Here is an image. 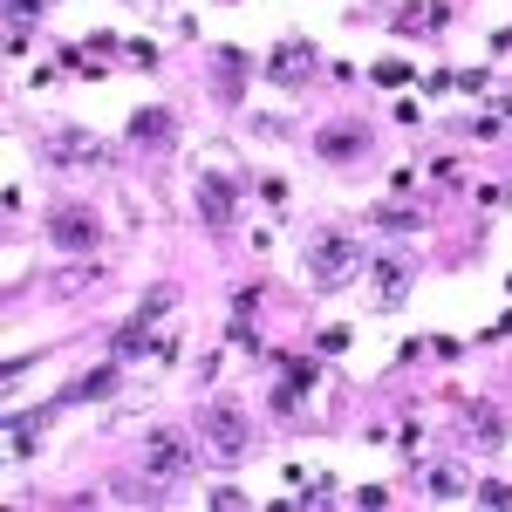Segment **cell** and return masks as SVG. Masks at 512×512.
I'll use <instances>...</instances> for the list:
<instances>
[{
  "label": "cell",
  "mask_w": 512,
  "mask_h": 512,
  "mask_svg": "<svg viewBox=\"0 0 512 512\" xmlns=\"http://www.w3.org/2000/svg\"><path fill=\"white\" fill-rule=\"evenodd\" d=\"M308 274H315L321 294H328V287H342V280H355V274H362V239L315 233V239H308Z\"/></svg>",
  "instance_id": "1"
},
{
  "label": "cell",
  "mask_w": 512,
  "mask_h": 512,
  "mask_svg": "<svg viewBox=\"0 0 512 512\" xmlns=\"http://www.w3.org/2000/svg\"><path fill=\"white\" fill-rule=\"evenodd\" d=\"M137 472L151 478V485H185V472H192L185 431H151L144 444H137Z\"/></svg>",
  "instance_id": "2"
},
{
  "label": "cell",
  "mask_w": 512,
  "mask_h": 512,
  "mask_svg": "<svg viewBox=\"0 0 512 512\" xmlns=\"http://www.w3.org/2000/svg\"><path fill=\"white\" fill-rule=\"evenodd\" d=\"M198 431L212 437V451H219V458H246V451H253V417H246L239 403H226V396H219V403H205Z\"/></svg>",
  "instance_id": "3"
},
{
  "label": "cell",
  "mask_w": 512,
  "mask_h": 512,
  "mask_svg": "<svg viewBox=\"0 0 512 512\" xmlns=\"http://www.w3.org/2000/svg\"><path fill=\"white\" fill-rule=\"evenodd\" d=\"M376 151V137H369V123H355V117H335L328 130L315 137V158L321 164H335V171H349V164H362Z\"/></svg>",
  "instance_id": "4"
},
{
  "label": "cell",
  "mask_w": 512,
  "mask_h": 512,
  "mask_svg": "<svg viewBox=\"0 0 512 512\" xmlns=\"http://www.w3.org/2000/svg\"><path fill=\"white\" fill-rule=\"evenodd\" d=\"M48 164H82V171H103L110 164V144L103 137H89V130H48Z\"/></svg>",
  "instance_id": "5"
},
{
  "label": "cell",
  "mask_w": 512,
  "mask_h": 512,
  "mask_svg": "<svg viewBox=\"0 0 512 512\" xmlns=\"http://www.w3.org/2000/svg\"><path fill=\"white\" fill-rule=\"evenodd\" d=\"M48 239H55L62 253H89V246H96V212H89V205H55V212H48Z\"/></svg>",
  "instance_id": "6"
},
{
  "label": "cell",
  "mask_w": 512,
  "mask_h": 512,
  "mask_svg": "<svg viewBox=\"0 0 512 512\" xmlns=\"http://www.w3.org/2000/svg\"><path fill=\"white\" fill-rule=\"evenodd\" d=\"M267 76H274L280 89H301V82L315 76V48H308L301 35H294V41H280L274 55H267Z\"/></svg>",
  "instance_id": "7"
},
{
  "label": "cell",
  "mask_w": 512,
  "mask_h": 512,
  "mask_svg": "<svg viewBox=\"0 0 512 512\" xmlns=\"http://www.w3.org/2000/svg\"><path fill=\"white\" fill-rule=\"evenodd\" d=\"M117 383H123V355H117V362H103V369H89L82 383H69V390L55 396V410H76V403H103V396H117Z\"/></svg>",
  "instance_id": "8"
},
{
  "label": "cell",
  "mask_w": 512,
  "mask_h": 512,
  "mask_svg": "<svg viewBox=\"0 0 512 512\" xmlns=\"http://www.w3.org/2000/svg\"><path fill=\"white\" fill-rule=\"evenodd\" d=\"M198 212H205V226H233V185L219 178V171H198Z\"/></svg>",
  "instance_id": "9"
},
{
  "label": "cell",
  "mask_w": 512,
  "mask_h": 512,
  "mask_svg": "<svg viewBox=\"0 0 512 512\" xmlns=\"http://www.w3.org/2000/svg\"><path fill=\"white\" fill-rule=\"evenodd\" d=\"M410 294V260H383L376 267V308H396Z\"/></svg>",
  "instance_id": "10"
},
{
  "label": "cell",
  "mask_w": 512,
  "mask_h": 512,
  "mask_svg": "<svg viewBox=\"0 0 512 512\" xmlns=\"http://www.w3.org/2000/svg\"><path fill=\"white\" fill-rule=\"evenodd\" d=\"M465 424H472V444H506V417L492 403H465Z\"/></svg>",
  "instance_id": "11"
},
{
  "label": "cell",
  "mask_w": 512,
  "mask_h": 512,
  "mask_svg": "<svg viewBox=\"0 0 512 512\" xmlns=\"http://www.w3.org/2000/svg\"><path fill=\"white\" fill-rule=\"evenodd\" d=\"M164 137H171V110H164V103H151V110L130 117V144H164Z\"/></svg>",
  "instance_id": "12"
},
{
  "label": "cell",
  "mask_w": 512,
  "mask_h": 512,
  "mask_svg": "<svg viewBox=\"0 0 512 512\" xmlns=\"http://www.w3.org/2000/svg\"><path fill=\"white\" fill-rule=\"evenodd\" d=\"M212 55H219V62H212V89L233 103V89L246 82V62H239V48H212Z\"/></svg>",
  "instance_id": "13"
},
{
  "label": "cell",
  "mask_w": 512,
  "mask_h": 512,
  "mask_svg": "<svg viewBox=\"0 0 512 512\" xmlns=\"http://www.w3.org/2000/svg\"><path fill=\"white\" fill-rule=\"evenodd\" d=\"M308 383H315V362H287V383L274 390V403H280V410H294V403L308 396Z\"/></svg>",
  "instance_id": "14"
},
{
  "label": "cell",
  "mask_w": 512,
  "mask_h": 512,
  "mask_svg": "<svg viewBox=\"0 0 512 512\" xmlns=\"http://www.w3.org/2000/svg\"><path fill=\"white\" fill-rule=\"evenodd\" d=\"M41 417H48V410H28V417H7V444H14L21 458L35 451V431H41Z\"/></svg>",
  "instance_id": "15"
},
{
  "label": "cell",
  "mask_w": 512,
  "mask_h": 512,
  "mask_svg": "<svg viewBox=\"0 0 512 512\" xmlns=\"http://www.w3.org/2000/svg\"><path fill=\"white\" fill-rule=\"evenodd\" d=\"M171 308H178V287L164 280V287H151V294H144V308H137V321L151 328V321H164V315H171Z\"/></svg>",
  "instance_id": "16"
},
{
  "label": "cell",
  "mask_w": 512,
  "mask_h": 512,
  "mask_svg": "<svg viewBox=\"0 0 512 512\" xmlns=\"http://www.w3.org/2000/svg\"><path fill=\"white\" fill-rule=\"evenodd\" d=\"M376 226H383V233H417V226H424V212H410V205H383V212H376Z\"/></svg>",
  "instance_id": "17"
},
{
  "label": "cell",
  "mask_w": 512,
  "mask_h": 512,
  "mask_svg": "<svg viewBox=\"0 0 512 512\" xmlns=\"http://www.w3.org/2000/svg\"><path fill=\"white\" fill-rule=\"evenodd\" d=\"M424 485H431V499H458V492H465V472H458V465H437Z\"/></svg>",
  "instance_id": "18"
},
{
  "label": "cell",
  "mask_w": 512,
  "mask_h": 512,
  "mask_svg": "<svg viewBox=\"0 0 512 512\" xmlns=\"http://www.w3.org/2000/svg\"><path fill=\"white\" fill-rule=\"evenodd\" d=\"M437 21H444V7H403L396 14V28H437Z\"/></svg>",
  "instance_id": "19"
},
{
  "label": "cell",
  "mask_w": 512,
  "mask_h": 512,
  "mask_svg": "<svg viewBox=\"0 0 512 512\" xmlns=\"http://www.w3.org/2000/svg\"><path fill=\"white\" fill-rule=\"evenodd\" d=\"M478 499H485V506H512V485H499V478H485V485H478Z\"/></svg>",
  "instance_id": "20"
},
{
  "label": "cell",
  "mask_w": 512,
  "mask_h": 512,
  "mask_svg": "<svg viewBox=\"0 0 512 512\" xmlns=\"http://www.w3.org/2000/svg\"><path fill=\"white\" fill-rule=\"evenodd\" d=\"M7 14H14V21H35V14H41V0H7Z\"/></svg>",
  "instance_id": "21"
},
{
  "label": "cell",
  "mask_w": 512,
  "mask_h": 512,
  "mask_svg": "<svg viewBox=\"0 0 512 512\" xmlns=\"http://www.w3.org/2000/svg\"><path fill=\"white\" fill-rule=\"evenodd\" d=\"M499 110H506V117H512V96H506V103H499Z\"/></svg>",
  "instance_id": "22"
}]
</instances>
